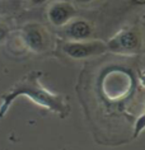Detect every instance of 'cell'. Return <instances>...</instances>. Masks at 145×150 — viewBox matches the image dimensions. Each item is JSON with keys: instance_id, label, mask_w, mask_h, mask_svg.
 <instances>
[{"instance_id": "ba28073f", "label": "cell", "mask_w": 145, "mask_h": 150, "mask_svg": "<svg viewBox=\"0 0 145 150\" xmlns=\"http://www.w3.org/2000/svg\"><path fill=\"white\" fill-rule=\"evenodd\" d=\"M75 6H88L97 3L98 0H70Z\"/></svg>"}, {"instance_id": "52a82bcc", "label": "cell", "mask_w": 145, "mask_h": 150, "mask_svg": "<svg viewBox=\"0 0 145 150\" xmlns=\"http://www.w3.org/2000/svg\"><path fill=\"white\" fill-rule=\"evenodd\" d=\"M126 5H127V9L145 8V0H127Z\"/></svg>"}, {"instance_id": "3957f363", "label": "cell", "mask_w": 145, "mask_h": 150, "mask_svg": "<svg viewBox=\"0 0 145 150\" xmlns=\"http://www.w3.org/2000/svg\"><path fill=\"white\" fill-rule=\"evenodd\" d=\"M62 54L73 60H84L108 52L106 42L98 40L88 41H65L61 46Z\"/></svg>"}, {"instance_id": "5b68a950", "label": "cell", "mask_w": 145, "mask_h": 150, "mask_svg": "<svg viewBox=\"0 0 145 150\" xmlns=\"http://www.w3.org/2000/svg\"><path fill=\"white\" fill-rule=\"evenodd\" d=\"M47 21L55 28L60 29L71 19L78 17V9L71 1L66 0H54L50 1L46 10Z\"/></svg>"}, {"instance_id": "6da1fadb", "label": "cell", "mask_w": 145, "mask_h": 150, "mask_svg": "<svg viewBox=\"0 0 145 150\" xmlns=\"http://www.w3.org/2000/svg\"><path fill=\"white\" fill-rule=\"evenodd\" d=\"M40 74L41 73H31L16 85L9 94L4 97V104L3 110L0 112V116L4 113V111L8 108L10 102L18 96H25L31 100L37 103L41 107H45L47 110L60 115L61 117H66L69 115V103L65 99V97L60 94H55L46 89L40 83Z\"/></svg>"}, {"instance_id": "30bf717a", "label": "cell", "mask_w": 145, "mask_h": 150, "mask_svg": "<svg viewBox=\"0 0 145 150\" xmlns=\"http://www.w3.org/2000/svg\"><path fill=\"white\" fill-rule=\"evenodd\" d=\"M8 35V31H6L5 27H3V25H0V41H3Z\"/></svg>"}, {"instance_id": "7a4b0ae2", "label": "cell", "mask_w": 145, "mask_h": 150, "mask_svg": "<svg viewBox=\"0 0 145 150\" xmlns=\"http://www.w3.org/2000/svg\"><path fill=\"white\" fill-rule=\"evenodd\" d=\"M108 52L121 55L139 54L144 46L143 32L137 25L121 29L106 42Z\"/></svg>"}, {"instance_id": "9c48e42d", "label": "cell", "mask_w": 145, "mask_h": 150, "mask_svg": "<svg viewBox=\"0 0 145 150\" xmlns=\"http://www.w3.org/2000/svg\"><path fill=\"white\" fill-rule=\"evenodd\" d=\"M29 4L32 6H41V5H45V4H48L51 0H28Z\"/></svg>"}, {"instance_id": "8992f818", "label": "cell", "mask_w": 145, "mask_h": 150, "mask_svg": "<svg viewBox=\"0 0 145 150\" xmlns=\"http://www.w3.org/2000/svg\"><path fill=\"white\" fill-rule=\"evenodd\" d=\"M59 33L66 41H88L93 40V27L91 22L83 18H74L66 25L59 29Z\"/></svg>"}, {"instance_id": "277c9868", "label": "cell", "mask_w": 145, "mask_h": 150, "mask_svg": "<svg viewBox=\"0 0 145 150\" xmlns=\"http://www.w3.org/2000/svg\"><path fill=\"white\" fill-rule=\"evenodd\" d=\"M24 45L36 54H43L51 47V36L43 25L38 23H28L22 31Z\"/></svg>"}]
</instances>
